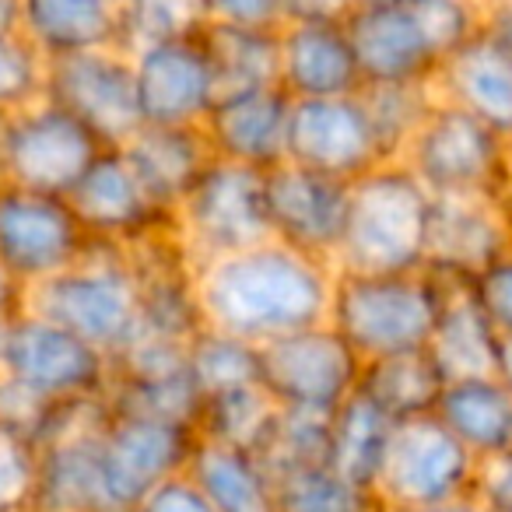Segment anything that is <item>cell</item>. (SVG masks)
<instances>
[{"mask_svg":"<svg viewBox=\"0 0 512 512\" xmlns=\"http://www.w3.org/2000/svg\"><path fill=\"white\" fill-rule=\"evenodd\" d=\"M334 264L278 239L256 242L197 267V302L204 327L249 344L327 323Z\"/></svg>","mask_w":512,"mask_h":512,"instance_id":"obj_1","label":"cell"},{"mask_svg":"<svg viewBox=\"0 0 512 512\" xmlns=\"http://www.w3.org/2000/svg\"><path fill=\"white\" fill-rule=\"evenodd\" d=\"M435 197L400 158L348 183V221L334 271L404 274L428 260Z\"/></svg>","mask_w":512,"mask_h":512,"instance_id":"obj_2","label":"cell"},{"mask_svg":"<svg viewBox=\"0 0 512 512\" xmlns=\"http://www.w3.org/2000/svg\"><path fill=\"white\" fill-rule=\"evenodd\" d=\"M442 281L435 271L355 274L337 271L327 323L362 362L428 348L439 316Z\"/></svg>","mask_w":512,"mask_h":512,"instance_id":"obj_3","label":"cell"},{"mask_svg":"<svg viewBox=\"0 0 512 512\" xmlns=\"http://www.w3.org/2000/svg\"><path fill=\"white\" fill-rule=\"evenodd\" d=\"M25 309L116 358L141 334V299L127 249L95 246L67 271L25 288Z\"/></svg>","mask_w":512,"mask_h":512,"instance_id":"obj_4","label":"cell"},{"mask_svg":"<svg viewBox=\"0 0 512 512\" xmlns=\"http://www.w3.org/2000/svg\"><path fill=\"white\" fill-rule=\"evenodd\" d=\"M400 162L432 197L512 200V144L439 95Z\"/></svg>","mask_w":512,"mask_h":512,"instance_id":"obj_5","label":"cell"},{"mask_svg":"<svg viewBox=\"0 0 512 512\" xmlns=\"http://www.w3.org/2000/svg\"><path fill=\"white\" fill-rule=\"evenodd\" d=\"M172 232L193 264L232 256L271 239L267 183L260 169L214 158L172 214Z\"/></svg>","mask_w":512,"mask_h":512,"instance_id":"obj_6","label":"cell"},{"mask_svg":"<svg viewBox=\"0 0 512 512\" xmlns=\"http://www.w3.org/2000/svg\"><path fill=\"white\" fill-rule=\"evenodd\" d=\"M256 358V386L285 411L334 414L362 376V358L330 323L256 344Z\"/></svg>","mask_w":512,"mask_h":512,"instance_id":"obj_7","label":"cell"},{"mask_svg":"<svg viewBox=\"0 0 512 512\" xmlns=\"http://www.w3.org/2000/svg\"><path fill=\"white\" fill-rule=\"evenodd\" d=\"M95 246L67 197L0 183V267L22 288L74 267Z\"/></svg>","mask_w":512,"mask_h":512,"instance_id":"obj_8","label":"cell"},{"mask_svg":"<svg viewBox=\"0 0 512 512\" xmlns=\"http://www.w3.org/2000/svg\"><path fill=\"white\" fill-rule=\"evenodd\" d=\"M477 456L435 414L397 421L376 481V498L386 509H418L453 498H470Z\"/></svg>","mask_w":512,"mask_h":512,"instance_id":"obj_9","label":"cell"},{"mask_svg":"<svg viewBox=\"0 0 512 512\" xmlns=\"http://www.w3.org/2000/svg\"><path fill=\"white\" fill-rule=\"evenodd\" d=\"M106 148L95 130L50 99L15 109L4 123V172L25 190L67 197Z\"/></svg>","mask_w":512,"mask_h":512,"instance_id":"obj_10","label":"cell"},{"mask_svg":"<svg viewBox=\"0 0 512 512\" xmlns=\"http://www.w3.org/2000/svg\"><path fill=\"white\" fill-rule=\"evenodd\" d=\"M4 372L53 404L106 400L113 386V358L106 351L29 309L8 323Z\"/></svg>","mask_w":512,"mask_h":512,"instance_id":"obj_11","label":"cell"},{"mask_svg":"<svg viewBox=\"0 0 512 512\" xmlns=\"http://www.w3.org/2000/svg\"><path fill=\"white\" fill-rule=\"evenodd\" d=\"M43 99L78 116L109 148L127 144L144 127L141 106H137L134 60L123 46H102V50L46 60Z\"/></svg>","mask_w":512,"mask_h":512,"instance_id":"obj_12","label":"cell"},{"mask_svg":"<svg viewBox=\"0 0 512 512\" xmlns=\"http://www.w3.org/2000/svg\"><path fill=\"white\" fill-rule=\"evenodd\" d=\"M193 446H197V432L190 425L106 407V421L99 428V460L116 509L134 512V505L155 484L172 474H183Z\"/></svg>","mask_w":512,"mask_h":512,"instance_id":"obj_13","label":"cell"},{"mask_svg":"<svg viewBox=\"0 0 512 512\" xmlns=\"http://www.w3.org/2000/svg\"><path fill=\"white\" fill-rule=\"evenodd\" d=\"M67 200L88 235L102 246L130 249L172 232V214L155 204L120 148L102 151L78 179V186L67 193Z\"/></svg>","mask_w":512,"mask_h":512,"instance_id":"obj_14","label":"cell"},{"mask_svg":"<svg viewBox=\"0 0 512 512\" xmlns=\"http://www.w3.org/2000/svg\"><path fill=\"white\" fill-rule=\"evenodd\" d=\"M288 162L341 183H355L358 176L386 162L358 92L341 99L292 102Z\"/></svg>","mask_w":512,"mask_h":512,"instance_id":"obj_15","label":"cell"},{"mask_svg":"<svg viewBox=\"0 0 512 512\" xmlns=\"http://www.w3.org/2000/svg\"><path fill=\"white\" fill-rule=\"evenodd\" d=\"M271 239L334 264L348 221V183L281 162L264 172Z\"/></svg>","mask_w":512,"mask_h":512,"instance_id":"obj_16","label":"cell"},{"mask_svg":"<svg viewBox=\"0 0 512 512\" xmlns=\"http://www.w3.org/2000/svg\"><path fill=\"white\" fill-rule=\"evenodd\" d=\"M141 120L151 127H200L214 106V78L197 36L130 50Z\"/></svg>","mask_w":512,"mask_h":512,"instance_id":"obj_17","label":"cell"},{"mask_svg":"<svg viewBox=\"0 0 512 512\" xmlns=\"http://www.w3.org/2000/svg\"><path fill=\"white\" fill-rule=\"evenodd\" d=\"M362 85H432L442 60L400 0L355 8L344 18Z\"/></svg>","mask_w":512,"mask_h":512,"instance_id":"obj_18","label":"cell"},{"mask_svg":"<svg viewBox=\"0 0 512 512\" xmlns=\"http://www.w3.org/2000/svg\"><path fill=\"white\" fill-rule=\"evenodd\" d=\"M127 260L141 299V334L190 341L204 327V316L197 302V264L179 246L176 232L137 242L127 249Z\"/></svg>","mask_w":512,"mask_h":512,"instance_id":"obj_19","label":"cell"},{"mask_svg":"<svg viewBox=\"0 0 512 512\" xmlns=\"http://www.w3.org/2000/svg\"><path fill=\"white\" fill-rule=\"evenodd\" d=\"M512 249L509 200L435 197L425 267L449 278H474Z\"/></svg>","mask_w":512,"mask_h":512,"instance_id":"obj_20","label":"cell"},{"mask_svg":"<svg viewBox=\"0 0 512 512\" xmlns=\"http://www.w3.org/2000/svg\"><path fill=\"white\" fill-rule=\"evenodd\" d=\"M288 123L292 99L285 88H260L218 99L200 127L214 158L267 172L288 162Z\"/></svg>","mask_w":512,"mask_h":512,"instance_id":"obj_21","label":"cell"},{"mask_svg":"<svg viewBox=\"0 0 512 512\" xmlns=\"http://www.w3.org/2000/svg\"><path fill=\"white\" fill-rule=\"evenodd\" d=\"M281 39L278 85L292 102L341 99L362 88L358 60L344 22H285Z\"/></svg>","mask_w":512,"mask_h":512,"instance_id":"obj_22","label":"cell"},{"mask_svg":"<svg viewBox=\"0 0 512 512\" xmlns=\"http://www.w3.org/2000/svg\"><path fill=\"white\" fill-rule=\"evenodd\" d=\"M432 88L442 102L460 106L512 144V60L488 39L474 36L467 46H460L439 67Z\"/></svg>","mask_w":512,"mask_h":512,"instance_id":"obj_23","label":"cell"},{"mask_svg":"<svg viewBox=\"0 0 512 512\" xmlns=\"http://www.w3.org/2000/svg\"><path fill=\"white\" fill-rule=\"evenodd\" d=\"M442 299L435 316L432 337H428V355L449 379L467 376H491L498 365V344L502 337L488 323L484 309L477 306L470 292V278H449L439 274Z\"/></svg>","mask_w":512,"mask_h":512,"instance_id":"obj_24","label":"cell"},{"mask_svg":"<svg viewBox=\"0 0 512 512\" xmlns=\"http://www.w3.org/2000/svg\"><path fill=\"white\" fill-rule=\"evenodd\" d=\"M127 162L148 186L158 207L176 214L179 200L190 193L200 172L214 162L204 127H151L144 123L127 144H120Z\"/></svg>","mask_w":512,"mask_h":512,"instance_id":"obj_25","label":"cell"},{"mask_svg":"<svg viewBox=\"0 0 512 512\" xmlns=\"http://www.w3.org/2000/svg\"><path fill=\"white\" fill-rule=\"evenodd\" d=\"M22 36L46 60L120 46L113 0H22Z\"/></svg>","mask_w":512,"mask_h":512,"instance_id":"obj_26","label":"cell"},{"mask_svg":"<svg viewBox=\"0 0 512 512\" xmlns=\"http://www.w3.org/2000/svg\"><path fill=\"white\" fill-rule=\"evenodd\" d=\"M435 418L477 456H495L512 446V390L502 379L467 376L449 379L435 404Z\"/></svg>","mask_w":512,"mask_h":512,"instance_id":"obj_27","label":"cell"},{"mask_svg":"<svg viewBox=\"0 0 512 512\" xmlns=\"http://www.w3.org/2000/svg\"><path fill=\"white\" fill-rule=\"evenodd\" d=\"M281 29H246V25H214L200 29V46L207 53V67L214 78V95L260 92L281 88ZM214 99V102H218Z\"/></svg>","mask_w":512,"mask_h":512,"instance_id":"obj_28","label":"cell"},{"mask_svg":"<svg viewBox=\"0 0 512 512\" xmlns=\"http://www.w3.org/2000/svg\"><path fill=\"white\" fill-rule=\"evenodd\" d=\"M186 474L197 481L214 512H278V481L249 449L197 439Z\"/></svg>","mask_w":512,"mask_h":512,"instance_id":"obj_29","label":"cell"},{"mask_svg":"<svg viewBox=\"0 0 512 512\" xmlns=\"http://www.w3.org/2000/svg\"><path fill=\"white\" fill-rule=\"evenodd\" d=\"M442 386H446V376L432 362L428 348H421L362 362L355 393H362L369 404H376L390 421H411L435 414Z\"/></svg>","mask_w":512,"mask_h":512,"instance_id":"obj_30","label":"cell"},{"mask_svg":"<svg viewBox=\"0 0 512 512\" xmlns=\"http://www.w3.org/2000/svg\"><path fill=\"white\" fill-rule=\"evenodd\" d=\"M393 425L376 404L351 393L334 414H330V446L327 467H334L341 477H348L358 488L376 491L379 470H383L386 449H390Z\"/></svg>","mask_w":512,"mask_h":512,"instance_id":"obj_31","label":"cell"},{"mask_svg":"<svg viewBox=\"0 0 512 512\" xmlns=\"http://www.w3.org/2000/svg\"><path fill=\"white\" fill-rule=\"evenodd\" d=\"M327 446H330V414L274 407L271 421H267L253 453L256 460L264 463L267 474L274 481H281V477L295 474V470L327 463Z\"/></svg>","mask_w":512,"mask_h":512,"instance_id":"obj_32","label":"cell"},{"mask_svg":"<svg viewBox=\"0 0 512 512\" xmlns=\"http://www.w3.org/2000/svg\"><path fill=\"white\" fill-rule=\"evenodd\" d=\"M369 123L376 130V141L383 148V158L404 155L411 137L425 123L428 109L435 106V88L432 85H362L358 88Z\"/></svg>","mask_w":512,"mask_h":512,"instance_id":"obj_33","label":"cell"},{"mask_svg":"<svg viewBox=\"0 0 512 512\" xmlns=\"http://www.w3.org/2000/svg\"><path fill=\"white\" fill-rule=\"evenodd\" d=\"M256 362H260L256 344L239 341L225 330L200 327L186 341V369H190V379L200 390V397L235 390V386H253Z\"/></svg>","mask_w":512,"mask_h":512,"instance_id":"obj_34","label":"cell"},{"mask_svg":"<svg viewBox=\"0 0 512 512\" xmlns=\"http://www.w3.org/2000/svg\"><path fill=\"white\" fill-rule=\"evenodd\" d=\"M274 414V404L260 386H235V390H221L204 397L197 418V439L225 442V446H239L253 453L260 435H264L267 421Z\"/></svg>","mask_w":512,"mask_h":512,"instance_id":"obj_35","label":"cell"},{"mask_svg":"<svg viewBox=\"0 0 512 512\" xmlns=\"http://www.w3.org/2000/svg\"><path fill=\"white\" fill-rule=\"evenodd\" d=\"M278 512H383L376 491L358 488L334 467L295 470L278 481Z\"/></svg>","mask_w":512,"mask_h":512,"instance_id":"obj_36","label":"cell"},{"mask_svg":"<svg viewBox=\"0 0 512 512\" xmlns=\"http://www.w3.org/2000/svg\"><path fill=\"white\" fill-rule=\"evenodd\" d=\"M116 15H120V46L127 53L162 39L197 36L207 25L204 0H120Z\"/></svg>","mask_w":512,"mask_h":512,"instance_id":"obj_37","label":"cell"},{"mask_svg":"<svg viewBox=\"0 0 512 512\" xmlns=\"http://www.w3.org/2000/svg\"><path fill=\"white\" fill-rule=\"evenodd\" d=\"M400 4L418 22L442 64L481 32V0H400Z\"/></svg>","mask_w":512,"mask_h":512,"instance_id":"obj_38","label":"cell"},{"mask_svg":"<svg viewBox=\"0 0 512 512\" xmlns=\"http://www.w3.org/2000/svg\"><path fill=\"white\" fill-rule=\"evenodd\" d=\"M43 85V53L22 32H0V113H15V109L43 99Z\"/></svg>","mask_w":512,"mask_h":512,"instance_id":"obj_39","label":"cell"},{"mask_svg":"<svg viewBox=\"0 0 512 512\" xmlns=\"http://www.w3.org/2000/svg\"><path fill=\"white\" fill-rule=\"evenodd\" d=\"M39 477V446L29 435L0 425V512L29 509Z\"/></svg>","mask_w":512,"mask_h":512,"instance_id":"obj_40","label":"cell"},{"mask_svg":"<svg viewBox=\"0 0 512 512\" xmlns=\"http://www.w3.org/2000/svg\"><path fill=\"white\" fill-rule=\"evenodd\" d=\"M60 407L64 404H53V400L39 397V393L29 390L25 383H18L15 376L0 372V425L29 435L39 446V442L46 439V432H50Z\"/></svg>","mask_w":512,"mask_h":512,"instance_id":"obj_41","label":"cell"},{"mask_svg":"<svg viewBox=\"0 0 512 512\" xmlns=\"http://www.w3.org/2000/svg\"><path fill=\"white\" fill-rule=\"evenodd\" d=\"M470 292H474L477 306L484 309L488 323L495 327V334L512 337V249L470 278Z\"/></svg>","mask_w":512,"mask_h":512,"instance_id":"obj_42","label":"cell"},{"mask_svg":"<svg viewBox=\"0 0 512 512\" xmlns=\"http://www.w3.org/2000/svg\"><path fill=\"white\" fill-rule=\"evenodd\" d=\"M470 498H474L484 512H512V446L495 456L477 460Z\"/></svg>","mask_w":512,"mask_h":512,"instance_id":"obj_43","label":"cell"},{"mask_svg":"<svg viewBox=\"0 0 512 512\" xmlns=\"http://www.w3.org/2000/svg\"><path fill=\"white\" fill-rule=\"evenodd\" d=\"M134 512H214V505L207 502V495L197 488V481L183 470V474H172L162 484H155L134 505Z\"/></svg>","mask_w":512,"mask_h":512,"instance_id":"obj_44","label":"cell"},{"mask_svg":"<svg viewBox=\"0 0 512 512\" xmlns=\"http://www.w3.org/2000/svg\"><path fill=\"white\" fill-rule=\"evenodd\" d=\"M207 22L214 25H246V29H281L278 0H204Z\"/></svg>","mask_w":512,"mask_h":512,"instance_id":"obj_45","label":"cell"},{"mask_svg":"<svg viewBox=\"0 0 512 512\" xmlns=\"http://www.w3.org/2000/svg\"><path fill=\"white\" fill-rule=\"evenodd\" d=\"M285 22H344L355 0H278Z\"/></svg>","mask_w":512,"mask_h":512,"instance_id":"obj_46","label":"cell"},{"mask_svg":"<svg viewBox=\"0 0 512 512\" xmlns=\"http://www.w3.org/2000/svg\"><path fill=\"white\" fill-rule=\"evenodd\" d=\"M481 39L512 60V0H481Z\"/></svg>","mask_w":512,"mask_h":512,"instance_id":"obj_47","label":"cell"},{"mask_svg":"<svg viewBox=\"0 0 512 512\" xmlns=\"http://www.w3.org/2000/svg\"><path fill=\"white\" fill-rule=\"evenodd\" d=\"M25 309V288L0 267V316H18Z\"/></svg>","mask_w":512,"mask_h":512,"instance_id":"obj_48","label":"cell"},{"mask_svg":"<svg viewBox=\"0 0 512 512\" xmlns=\"http://www.w3.org/2000/svg\"><path fill=\"white\" fill-rule=\"evenodd\" d=\"M386 512H484L474 498H453V502L439 505H418V509H386Z\"/></svg>","mask_w":512,"mask_h":512,"instance_id":"obj_49","label":"cell"},{"mask_svg":"<svg viewBox=\"0 0 512 512\" xmlns=\"http://www.w3.org/2000/svg\"><path fill=\"white\" fill-rule=\"evenodd\" d=\"M0 32H22V0H0Z\"/></svg>","mask_w":512,"mask_h":512,"instance_id":"obj_50","label":"cell"},{"mask_svg":"<svg viewBox=\"0 0 512 512\" xmlns=\"http://www.w3.org/2000/svg\"><path fill=\"white\" fill-rule=\"evenodd\" d=\"M495 376L502 379V383L512 390V337H502V344H498V365H495Z\"/></svg>","mask_w":512,"mask_h":512,"instance_id":"obj_51","label":"cell"},{"mask_svg":"<svg viewBox=\"0 0 512 512\" xmlns=\"http://www.w3.org/2000/svg\"><path fill=\"white\" fill-rule=\"evenodd\" d=\"M8 323L11 316H0V372H4V348H8Z\"/></svg>","mask_w":512,"mask_h":512,"instance_id":"obj_52","label":"cell"},{"mask_svg":"<svg viewBox=\"0 0 512 512\" xmlns=\"http://www.w3.org/2000/svg\"><path fill=\"white\" fill-rule=\"evenodd\" d=\"M4 123H8V113H0V183H8V172H4Z\"/></svg>","mask_w":512,"mask_h":512,"instance_id":"obj_53","label":"cell"},{"mask_svg":"<svg viewBox=\"0 0 512 512\" xmlns=\"http://www.w3.org/2000/svg\"><path fill=\"white\" fill-rule=\"evenodd\" d=\"M372 4H390V0H355V8H372Z\"/></svg>","mask_w":512,"mask_h":512,"instance_id":"obj_54","label":"cell"},{"mask_svg":"<svg viewBox=\"0 0 512 512\" xmlns=\"http://www.w3.org/2000/svg\"><path fill=\"white\" fill-rule=\"evenodd\" d=\"M15 512H36V509H32V505H29V509H15Z\"/></svg>","mask_w":512,"mask_h":512,"instance_id":"obj_55","label":"cell"},{"mask_svg":"<svg viewBox=\"0 0 512 512\" xmlns=\"http://www.w3.org/2000/svg\"><path fill=\"white\" fill-rule=\"evenodd\" d=\"M113 4H120V0H113Z\"/></svg>","mask_w":512,"mask_h":512,"instance_id":"obj_56","label":"cell"},{"mask_svg":"<svg viewBox=\"0 0 512 512\" xmlns=\"http://www.w3.org/2000/svg\"><path fill=\"white\" fill-rule=\"evenodd\" d=\"M509 207H512V200H509Z\"/></svg>","mask_w":512,"mask_h":512,"instance_id":"obj_57","label":"cell"}]
</instances>
